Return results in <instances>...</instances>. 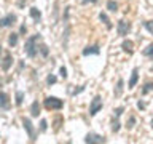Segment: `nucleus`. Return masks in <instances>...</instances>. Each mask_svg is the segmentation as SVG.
<instances>
[{
	"instance_id": "1",
	"label": "nucleus",
	"mask_w": 153,
	"mask_h": 144,
	"mask_svg": "<svg viewBox=\"0 0 153 144\" xmlns=\"http://www.w3.org/2000/svg\"><path fill=\"white\" fill-rule=\"evenodd\" d=\"M40 40V35H32V37H29L27 40H26V53H27V56L29 58H33L37 55V51H38V46H37V42Z\"/></svg>"
},
{
	"instance_id": "2",
	"label": "nucleus",
	"mask_w": 153,
	"mask_h": 144,
	"mask_svg": "<svg viewBox=\"0 0 153 144\" xmlns=\"http://www.w3.org/2000/svg\"><path fill=\"white\" fill-rule=\"evenodd\" d=\"M43 104H45V107H46L48 110H59V109H62V106H64L62 99H57V98H54V96L46 98Z\"/></svg>"
},
{
	"instance_id": "3",
	"label": "nucleus",
	"mask_w": 153,
	"mask_h": 144,
	"mask_svg": "<svg viewBox=\"0 0 153 144\" xmlns=\"http://www.w3.org/2000/svg\"><path fill=\"white\" fill-rule=\"evenodd\" d=\"M100 109H102V99H100L99 96H96V98L91 101V106H89V115H96Z\"/></svg>"
},
{
	"instance_id": "4",
	"label": "nucleus",
	"mask_w": 153,
	"mask_h": 144,
	"mask_svg": "<svg viewBox=\"0 0 153 144\" xmlns=\"http://www.w3.org/2000/svg\"><path fill=\"white\" fill-rule=\"evenodd\" d=\"M22 125H24V128L27 130L30 141L33 142V141H35V130H33V127H32V122H30L29 118H22Z\"/></svg>"
},
{
	"instance_id": "5",
	"label": "nucleus",
	"mask_w": 153,
	"mask_h": 144,
	"mask_svg": "<svg viewBox=\"0 0 153 144\" xmlns=\"http://www.w3.org/2000/svg\"><path fill=\"white\" fill-rule=\"evenodd\" d=\"M14 21H16V14L10 13V14H7L5 18L0 19V27H10V26H13Z\"/></svg>"
},
{
	"instance_id": "6",
	"label": "nucleus",
	"mask_w": 153,
	"mask_h": 144,
	"mask_svg": "<svg viewBox=\"0 0 153 144\" xmlns=\"http://www.w3.org/2000/svg\"><path fill=\"white\" fill-rule=\"evenodd\" d=\"M85 142H88V144H100V142H105V138L99 136V134H88V136L85 138Z\"/></svg>"
},
{
	"instance_id": "7",
	"label": "nucleus",
	"mask_w": 153,
	"mask_h": 144,
	"mask_svg": "<svg viewBox=\"0 0 153 144\" xmlns=\"http://www.w3.org/2000/svg\"><path fill=\"white\" fill-rule=\"evenodd\" d=\"M118 34L120 35H128V32L131 31V24L126 21H118Z\"/></svg>"
},
{
	"instance_id": "8",
	"label": "nucleus",
	"mask_w": 153,
	"mask_h": 144,
	"mask_svg": "<svg viewBox=\"0 0 153 144\" xmlns=\"http://www.w3.org/2000/svg\"><path fill=\"white\" fill-rule=\"evenodd\" d=\"M137 80H139V70L137 69H134L132 70V74H131V79H129V83H128V88H134L137 83Z\"/></svg>"
},
{
	"instance_id": "9",
	"label": "nucleus",
	"mask_w": 153,
	"mask_h": 144,
	"mask_svg": "<svg viewBox=\"0 0 153 144\" xmlns=\"http://www.w3.org/2000/svg\"><path fill=\"white\" fill-rule=\"evenodd\" d=\"M10 107V101H8V96L0 91V109H8Z\"/></svg>"
},
{
	"instance_id": "10",
	"label": "nucleus",
	"mask_w": 153,
	"mask_h": 144,
	"mask_svg": "<svg viewBox=\"0 0 153 144\" xmlns=\"http://www.w3.org/2000/svg\"><path fill=\"white\" fill-rule=\"evenodd\" d=\"M83 55H85V56H88V55H99V46L94 45V46L85 48V50H83Z\"/></svg>"
},
{
	"instance_id": "11",
	"label": "nucleus",
	"mask_w": 153,
	"mask_h": 144,
	"mask_svg": "<svg viewBox=\"0 0 153 144\" xmlns=\"http://www.w3.org/2000/svg\"><path fill=\"white\" fill-rule=\"evenodd\" d=\"M30 114H32V117H38V114H40V104H38V101H33L32 103Z\"/></svg>"
},
{
	"instance_id": "12",
	"label": "nucleus",
	"mask_w": 153,
	"mask_h": 144,
	"mask_svg": "<svg viewBox=\"0 0 153 144\" xmlns=\"http://www.w3.org/2000/svg\"><path fill=\"white\" fill-rule=\"evenodd\" d=\"M132 46H134V43H132L131 40H124L123 45H121V48H123L124 53H132Z\"/></svg>"
},
{
	"instance_id": "13",
	"label": "nucleus",
	"mask_w": 153,
	"mask_h": 144,
	"mask_svg": "<svg viewBox=\"0 0 153 144\" xmlns=\"http://www.w3.org/2000/svg\"><path fill=\"white\" fill-rule=\"evenodd\" d=\"M10 66H11V55H10V53H7V55H5V59H3V62H2V67H3V70H8Z\"/></svg>"
},
{
	"instance_id": "14",
	"label": "nucleus",
	"mask_w": 153,
	"mask_h": 144,
	"mask_svg": "<svg viewBox=\"0 0 153 144\" xmlns=\"http://www.w3.org/2000/svg\"><path fill=\"white\" fill-rule=\"evenodd\" d=\"M99 18H100V21H102L105 26H107V29H112V22H110V19L107 18V14H105V13H100Z\"/></svg>"
},
{
	"instance_id": "15",
	"label": "nucleus",
	"mask_w": 153,
	"mask_h": 144,
	"mask_svg": "<svg viewBox=\"0 0 153 144\" xmlns=\"http://www.w3.org/2000/svg\"><path fill=\"white\" fill-rule=\"evenodd\" d=\"M152 90H153V82H147V83L143 85V88H142V94H147V93H150Z\"/></svg>"
},
{
	"instance_id": "16",
	"label": "nucleus",
	"mask_w": 153,
	"mask_h": 144,
	"mask_svg": "<svg viewBox=\"0 0 153 144\" xmlns=\"http://www.w3.org/2000/svg\"><path fill=\"white\" fill-rule=\"evenodd\" d=\"M142 53H143V56H147V58H153V43H152V45H148Z\"/></svg>"
},
{
	"instance_id": "17",
	"label": "nucleus",
	"mask_w": 153,
	"mask_h": 144,
	"mask_svg": "<svg viewBox=\"0 0 153 144\" xmlns=\"http://www.w3.org/2000/svg\"><path fill=\"white\" fill-rule=\"evenodd\" d=\"M107 8L110 10V11H117V10H118V3L113 2V0H108V2H107Z\"/></svg>"
},
{
	"instance_id": "18",
	"label": "nucleus",
	"mask_w": 153,
	"mask_h": 144,
	"mask_svg": "<svg viewBox=\"0 0 153 144\" xmlns=\"http://www.w3.org/2000/svg\"><path fill=\"white\" fill-rule=\"evenodd\" d=\"M121 93H123V80L120 79L118 85H117V90H115V96H121Z\"/></svg>"
},
{
	"instance_id": "19",
	"label": "nucleus",
	"mask_w": 153,
	"mask_h": 144,
	"mask_svg": "<svg viewBox=\"0 0 153 144\" xmlns=\"http://www.w3.org/2000/svg\"><path fill=\"white\" fill-rule=\"evenodd\" d=\"M8 43H10V46H14L18 43V34H11L8 38Z\"/></svg>"
},
{
	"instance_id": "20",
	"label": "nucleus",
	"mask_w": 153,
	"mask_h": 144,
	"mask_svg": "<svg viewBox=\"0 0 153 144\" xmlns=\"http://www.w3.org/2000/svg\"><path fill=\"white\" fill-rule=\"evenodd\" d=\"M30 16H32L33 19H37V21H38V19H40V16H42V13L38 11L37 8H30Z\"/></svg>"
},
{
	"instance_id": "21",
	"label": "nucleus",
	"mask_w": 153,
	"mask_h": 144,
	"mask_svg": "<svg viewBox=\"0 0 153 144\" xmlns=\"http://www.w3.org/2000/svg\"><path fill=\"white\" fill-rule=\"evenodd\" d=\"M22 99H24V93H22V91H18V93H16V104L21 106L22 104Z\"/></svg>"
},
{
	"instance_id": "22",
	"label": "nucleus",
	"mask_w": 153,
	"mask_h": 144,
	"mask_svg": "<svg viewBox=\"0 0 153 144\" xmlns=\"http://www.w3.org/2000/svg\"><path fill=\"white\" fill-rule=\"evenodd\" d=\"M143 26H145V29L150 34H153V21H147V22H143Z\"/></svg>"
},
{
	"instance_id": "23",
	"label": "nucleus",
	"mask_w": 153,
	"mask_h": 144,
	"mask_svg": "<svg viewBox=\"0 0 153 144\" xmlns=\"http://www.w3.org/2000/svg\"><path fill=\"white\" fill-rule=\"evenodd\" d=\"M112 131H113V133L120 131V122H118V120H113V123H112Z\"/></svg>"
},
{
	"instance_id": "24",
	"label": "nucleus",
	"mask_w": 153,
	"mask_h": 144,
	"mask_svg": "<svg viewBox=\"0 0 153 144\" xmlns=\"http://www.w3.org/2000/svg\"><path fill=\"white\" fill-rule=\"evenodd\" d=\"M46 83H48V85H53V83H56V77H54V75H48V79H46Z\"/></svg>"
},
{
	"instance_id": "25",
	"label": "nucleus",
	"mask_w": 153,
	"mask_h": 144,
	"mask_svg": "<svg viewBox=\"0 0 153 144\" xmlns=\"http://www.w3.org/2000/svg\"><path fill=\"white\" fill-rule=\"evenodd\" d=\"M134 123H136V117H129V122H128L126 127H128L129 130H131V128L134 127Z\"/></svg>"
},
{
	"instance_id": "26",
	"label": "nucleus",
	"mask_w": 153,
	"mask_h": 144,
	"mask_svg": "<svg viewBox=\"0 0 153 144\" xmlns=\"http://www.w3.org/2000/svg\"><path fill=\"white\" fill-rule=\"evenodd\" d=\"M40 53H42L43 56H48V46L46 45H42L40 46Z\"/></svg>"
},
{
	"instance_id": "27",
	"label": "nucleus",
	"mask_w": 153,
	"mask_h": 144,
	"mask_svg": "<svg viewBox=\"0 0 153 144\" xmlns=\"http://www.w3.org/2000/svg\"><path fill=\"white\" fill-rule=\"evenodd\" d=\"M123 110H124L123 107H118V109H115V117H117V118H118V117H120V115H121V114H123Z\"/></svg>"
},
{
	"instance_id": "28",
	"label": "nucleus",
	"mask_w": 153,
	"mask_h": 144,
	"mask_svg": "<svg viewBox=\"0 0 153 144\" xmlns=\"http://www.w3.org/2000/svg\"><path fill=\"white\" fill-rule=\"evenodd\" d=\"M61 77H62V79H65V77H67V70H65V67H61Z\"/></svg>"
},
{
	"instance_id": "29",
	"label": "nucleus",
	"mask_w": 153,
	"mask_h": 144,
	"mask_svg": "<svg viewBox=\"0 0 153 144\" xmlns=\"http://www.w3.org/2000/svg\"><path fill=\"white\" fill-rule=\"evenodd\" d=\"M40 130H42V131H45V130H46V120H42V123H40Z\"/></svg>"
},
{
	"instance_id": "30",
	"label": "nucleus",
	"mask_w": 153,
	"mask_h": 144,
	"mask_svg": "<svg viewBox=\"0 0 153 144\" xmlns=\"http://www.w3.org/2000/svg\"><path fill=\"white\" fill-rule=\"evenodd\" d=\"M81 2H83V3H96L97 0H81Z\"/></svg>"
},
{
	"instance_id": "31",
	"label": "nucleus",
	"mask_w": 153,
	"mask_h": 144,
	"mask_svg": "<svg viewBox=\"0 0 153 144\" xmlns=\"http://www.w3.org/2000/svg\"><path fill=\"white\" fill-rule=\"evenodd\" d=\"M137 107L139 109H145V104H143V103H137Z\"/></svg>"
},
{
	"instance_id": "32",
	"label": "nucleus",
	"mask_w": 153,
	"mask_h": 144,
	"mask_svg": "<svg viewBox=\"0 0 153 144\" xmlns=\"http://www.w3.org/2000/svg\"><path fill=\"white\" fill-rule=\"evenodd\" d=\"M152 128H153V120H152Z\"/></svg>"
},
{
	"instance_id": "33",
	"label": "nucleus",
	"mask_w": 153,
	"mask_h": 144,
	"mask_svg": "<svg viewBox=\"0 0 153 144\" xmlns=\"http://www.w3.org/2000/svg\"><path fill=\"white\" fill-rule=\"evenodd\" d=\"M0 51H2V45H0Z\"/></svg>"
}]
</instances>
